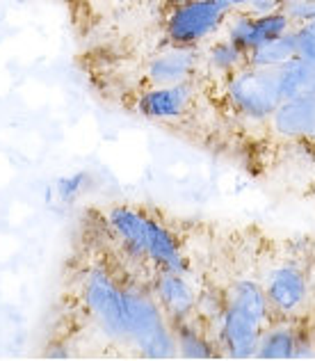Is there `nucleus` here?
<instances>
[{
  "label": "nucleus",
  "mask_w": 315,
  "mask_h": 361,
  "mask_svg": "<svg viewBox=\"0 0 315 361\" xmlns=\"http://www.w3.org/2000/svg\"><path fill=\"white\" fill-rule=\"evenodd\" d=\"M202 64V49H185V46H167L147 62V80L151 87L176 85L194 80Z\"/></svg>",
  "instance_id": "6e6552de"
},
{
  "label": "nucleus",
  "mask_w": 315,
  "mask_h": 361,
  "mask_svg": "<svg viewBox=\"0 0 315 361\" xmlns=\"http://www.w3.org/2000/svg\"><path fill=\"white\" fill-rule=\"evenodd\" d=\"M292 27V21L281 9L263 14H254L249 9H231V14H228L222 27V35L228 42H233L242 53H249L263 42H270L290 32Z\"/></svg>",
  "instance_id": "20e7f679"
},
{
  "label": "nucleus",
  "mask_w": 315,
  "mask_h": 361,
  "mask_svg": "<svg viewBox=\"0 0 315 361\" xmlns=\"http://www.w3.org/2000/svg\"><path fill=\"white\" fill-rule=\"evenodd\" d=\"M276 82H279L281 101L315 97V62L295 55L288 62L276 66Z\"/></svg>",
  "instance_id": "4468645a"
},
{
  "label": "nucleus",
  "mask_w": 315,
  "mask_h": 361,
  "mask_svg": "<svg viewBox=\"0 0 315 361\" xmlns=\"http://www.w3.org/2000/svg\"><path fill=\"white\" fill-rule=\"evenodd\" d=\"M295 55H297V39H295V27H292L290 32L276 37V39L263 42L261 46L252 49L247 53V64L259 66V69H276V66L288 62Z\"/></svg>",
  "instance_id": "dca6fc26"
},
{
  "label": "nucleus",
  "mask_w": 315,
  "mask_h": 361,
  "mask_svg": "<svg viewBox=\"0 0 315 361\" xmlns=\"http://www.w3.org/2000/svg\"><path fill=\"white\" fill-rule=\"evenodd\" d=\"M174 336H176V350L180 357L185 359H210L215 357V348L210 343V338L202 329L194 325L192 318H185L180 322H174Z\"/></svg>",
  "instance_id": "a211bd4d"
},
{
  "label": "nucleus",
  "mask_w": 315,
  "mask_h": 361,
  "mask_svg": "<svg viewBox=\"0 0 315 361\" xmlns=\"http://www.w3.org/2000/svg\"><path fill=\"white\" fill-rule=\"evenodd\" d=\"M279 9L290 18L292 25L315 21V0H283Z\"/></svg>",
  "instance_id": "aec40b11"
},
{
  "label": "nucleus",
  "mask_w": 315,
  "mask_h": 361,
  "mask_svg": "<svg viewBox=\"0 0 315 361\" xmlns=\"http://www.w3.org/2000/svg\"><path fill=\"white\" fill-rule=\"evenodd\" d=\"M89 180H92L89 172H73L69 176H60L55 183V195L62 204H71L82 192H87Z\"/></svg>",
  "instance_id": "6ab92c4d"
},
{
  "label": "nucleus",
  "mask_w": 315,
  "mask_h": 361,
  "mask_svg": "<svg viewBox=\"0 0 315 361\" xmlns=\"http://www.w3.org/2000/svg\"><path fill=\"white\" fill-rule=\"evenodd\" d=\"M228 9H247L252 5V0H222Z\"/></svg>",
  "instance_id": "5701e85b"
},
{
  "label": "nucleus",
  "mask_w": 315,
  "mask_h": 361,
  "mask_svg": "<svg viewBox=\"0 0 315 361\" xmlns=\"http://www.w3.org/2000/svg\"><path fill=\"white\" fill-rule=\"evenodd\" d=\"M272 126L288 140H315V97L285 99L274 110Z\"/></svg>",
  "instance_id": "9d476101"
},
{
  "label": "nucleus",
  "mask_w": 315,
  "mask_h": 361,
  "mask_svg": "<svg viewBox=\"0 0 315 361\" xmlns=\"http://www.w3.org/2000/svg\"><path fill=\"white\" fill-rule=\"evenodd\" d=\"M226 302L235 304L237 309H242L245 313L261 322V327L265 329L270 325V316H272V309H270V302H267V293L265 286H261L259 281L254 279H237L231 283L228 288V295Z\"/></svg>",
  "instance_id": "2eb2a0df"
},
{
  "label": "nucleus",
  "mask_w": 315,
  "mask_h": 361,
  "mask_svg": "<svg viewBox=\"0 0 315 361\" xmlns=\"http://www.w3.org/2000/svg\"><path fill=\"white\" fill-rule=\"evenodd\" d=\"M194 99H197V78L147 90L144 94L137 97L135 110L151 121H176L183 119L194 108Z\"/></svg>",
  "instance_id": "423d86ee"
},
{
  "label": "nucleus",
  "mask_w": 315,
  "mask_h": 361,
  "mask_svg": "<svg viewBox=\"0 0 315 361\" xmlns=\"http://www.w3.org/2000/svg\"><path fill=\"white\" fill-rule=\"evenodd\" d=\"M147 259L151 263H156L158 270L178 272V274L187 272V263L183 259V254H180L178 240L171 235L167 226H162L154 217L149 220V229H147Z\"/></svg>",
  "instance_id": "f8f14e48"
},
{
  "label": "nucleus",
  "mask_w": 315,
  "mask_h": 361,
  "mask_svg": "<svg viewBox=\"0 0 315 361\" xmlns=\"http://www.w3.org/2000/svg\"><path fill=\"white\" fill-rule=\"evenodd\" d=\"M265 293H267V302H270L272 316L290 318L297 316L307 307V302L311 298V279L299 263L285 261L267 274Z\"/></svg>",
  "instance_id": "39448f33"
},
{
  "label": "nucleus",
  "mask_w": 315,
  "mask_h": 361,
  "mask_svg": "<svg viewBox=\"0 0 315 361\" xmlns=\"http://www.w3.org/2000/svg\"><path fill=\"white\" fill-rule=\"evenodd\" d=\"M171 3H183V0H171Z\"/></svg>",
  "instance_id": "b1692460"
},
{
  "label": "nucleus",
  "mask_w": 315,
  "mask_h": 361,
  "mask_svg": "<svg viewBox=\"0 0 315 361\" xmlns=\"http://www.w3.org/2000/svg\"><path fill=\"white\" fill-rule=\"evenodd\" d=\"M297 350V331L285 322L279 325H267L261 331L256 357L261 359H295Z\"/></svg>",
  "instance_id": "f3484780"
},
{
  "label": "nucleus",
  "mask_w": 315,
  "mask_h": 361,
  "mask_svg": "<svg viewBox=\"0 0 315 361\" xmlns=\"http://www.w3.org/2000/svg\"><path fill=\"white\" fill-rule=\"evenodd\" d=\"M151 215L130 206H112L108 211L110 229L121 238V243L135 256L147 259V229Z\"/></svg>",
  "instance_id": "9b49d317"
},
{
  "label": "nucleus",
  "mask_w": 315,
  "mask_h": 361,
  "mask_svg": "<svg viewBox=\"0 0 315 361\" xmlns=\"http://www.w3.org/2000/svg\"><path fill=\"white\" fill-rule=\"evenodd\" d=\"M226 92L237 112L249 119H270L281 103L276 69H259L247 64L228 78Z\"/></svg>",
  "instance_id": "f03ea898"
},
{
  "label": "nucleus",
  "mask_w": 315,
  "mask_h": 361,
  "mask_svg": "<svg viewBox=\"0 0 315 361\" xmlns=\"http://www.w3.org/2000/svg\"><path fill=\"white\" fill-rule=\"evenodd\" d=\"M202 64L210 75L228 80L235 71L247 66V53H242L233 42L219 32L213 39H208L202 49Z\"/></svg>",
  "instance_id": "ddd939ff"
},
{
  "label": "nucleus",
  "mask_w": 315,
  "mask_h": 361,
  "mask_svg": "<svg viewBox=\"0 0 315 361\" xmlns=\"http://www.w3.org/2000/svg\"><path fill=\"white\" fill-rule=\"evenodd\" d=\"M217 320H219L217 338L228 357L233 359L256 357V348H259V338L263 331L261 322H256L249 313L237 309L231 302L224 304V311L219 313Z\"/></svg>",
  "instance_id": "0eeeda50"
},
{
  "label": "nucleus",
  "mask_w": 315,
  "mask_h": 361,
  "mask_svg": "<svg viewBox=\"0 0 315 361\" xmlns=\"http://www.w3.org/2000/svg\"><path fill=\"white\" fill-rule=\"evenodd\" d=\"M18 3H23V0H18Z\"/></svg>",
  "instance_id": "393cba45"
},
{
  "label": "nucleus",
  "mask_w": 315,
  "mask_h": 361,
  "mask_svg": "<svg viewBox=\"0 0 315 361\" xmlns=\"http://www.w3.org/2000/svg\"><path fill=\"white\" fill-rule=\"evenodd\" d=\"M228 9L222 0H183L171 3L165 21V35L169 46H185L199 49L208 39H213L226 23Z\"/></svg>",
  "instance_id": "f257e3e1"
},
{
  "label": "nucleus",
  "mask_w": 315,
  "mask_h": 361,
  "mask_svg": "<svg viewBox=\"0 0 315 361\" xmlns=\"http://www.w3.org/2000/svg\"><path fill=\"white\" fill-rule=\"evenodd\" d=\"M295 39H297V55L315 62V21L295 25Z\"/></svg>",
  "instance_id": "412c9836"
},
{
  "label": "nucleus",
  "mask_w": 315,
  "mask_h": 361,
  "mask_svg": "<svg viewBox=\"0 0 315 361\" xmlns=\"http://www.w3.org/2000/svg\"><path fill=\"white\" fill-rule=\"evenodd\" d=\"M156 298H158L160 309L165 311L174 322L192 318V311L197 309V304H199L197 293H194L192 286H190L185 274L165 272V270L158 272Z\"/></svg>",
  "instance_id": "1a4fd4ad"
},
{
  "label": "nucleus",
  "mask_w": 315,
  "mask_h": 361,
  "mask_svg": "<svg viewBox=\"0 0 315 361\" xmlns=\"http://www.w3.org/2000/svg\"><path fill=\"white\" fill-rule=\"evenodd\" d=\"M85 304L99 320L101 329L110 338L130 341L128 322H126V307H123L121 288L112 281L105 270H92L85 281Z\"/></svg>",
  "instance_id": "7ed1b4c3"
},
{
  "label": "nucleus",
  "mask_w": 315,
  "mask_h": 361,
  "mask_svg": "<svg viewBox=\"0 0 315 361\" xmlns=\"http://www.w3.org/2000/svg\"><path fill=\"white\" fill-rule=\"evenodd\" d=\"M283 0H252V5L247 7L254 14H263V12H274V9L281 7Z\"/></svg>",
  "instance_id": "4be33fe9"
}]
</instances>
